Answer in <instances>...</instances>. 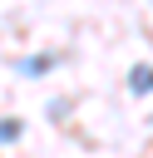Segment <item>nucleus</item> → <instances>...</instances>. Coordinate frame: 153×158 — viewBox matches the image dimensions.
<instances>
[{"label":"nucleus","instance_id":"1","mask_svg":"<svg viewBox=\"0 0 153 158\" xmlns=\"http://www.w3.org/2000/svg\"><path fill=\"white\" fill-rule=\"evenodd\" d=\"M128 89H133V94H153V64H138V69L128 74Z\"/></svg>","mask_w":153,"mask_h":158},{"label":"nucleus","instance_id":"2","mask_svg":"<svg viewBox=\"0 0 153 158\" xmlns=\"http://www.w3.org/2000/svg\"><path fill=\"white\" fill-rule=\"evenodd\" d=\"M49 64H54V54H35V59H25L20 69H25V74H44Z\"/></svg>","mask_w":153,"mask_h":158},{"label":"nucleus","instance_id":"3","mask_svg":"<svg viewBox=\"0 0 153 158\" xmlns=\"http://www.w3.org/2000/svg\"><path fill=\"white\" fill-rule=\"evenodd\" d=\"M15 133H20V118H0V143H10Z\"/></svg>","mask_w":153,"mask_h":158}]
</instances>
